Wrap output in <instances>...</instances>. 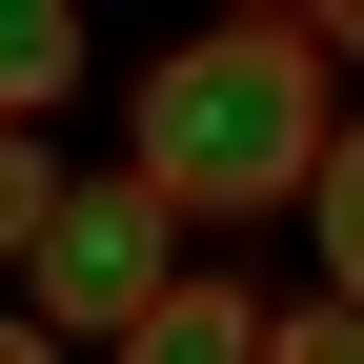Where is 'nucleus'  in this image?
Listing matches in <instances>:
<instances>
[{"mask_svg": "<svg viewBox=\"0 0 364 364\" xmlns=\"http://www.w3.org/2000/svg\"><path fill=\"white\" fill-rule=\"evenodd\" d=\"M122 162L182 182V223H263L344 162V21L324 0H243V21H182L122 81Z\"/></svg>", "mask_w": 364, "mask_h": 364, "instance_id": "obj_1", "label": "nucleus"}, {"mask_svg": "<svg viewBox=\"0 0 364 364\" xmlns=\"http://www.w3.org/2000/svg\"><path fill=\"white\" fill-rule=\"evenodd\" d=\"M0 263L61 344H142V304L182 284V182L142 162H81V142H21L0 162Z\"/></svg>", "mask_w": 364, "mask_h": 364, "instance_id": "obj_2", "label": "nucleus"}, {"mask_svg": "<svg viewBox=\"0 0 364 364\" xmlns=\"http://www.w3.org/2000/svg\"><path fill=\"white\" fill-rule=\"evenodd\" d=\"M263 324H284V263H203L182 243V284L142 304V364H263Z\"/></svg>", "mask_w": 364, "mask_h": 364, "instance_id": "obj_3", "label": "nucleus"}, {"mask_svg": "<svg viewBox=\"0 0 364 364\" xmlns=\"http://www.w3.org/2000/svg\"><path fill=\"white\" fill-rule=\"evenodd\" d=\"M81 81H102V41H81V0H21V21H0V102H21V122H61Z\"/></svg>", "mask_w": 364, "mask_h": 364, "instance_id": "obj_4", "label": "nucleus"}]
</instances>
